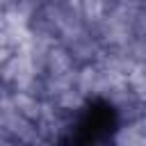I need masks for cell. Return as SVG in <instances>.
Returning a JSON list of instances; mask_svg holds the SVG:
<instances>
[{"label": "cell", "mask_w": 146, "mask_h": 146, "mask_svg": "<svg viewBox=\"0 0 146 146\" xmlns=\"http://www.w3.org/2000/svg\"><path fill=\"white\" fill-rule=\"evenodd\" d=\"M18 0H0V9H9V7H14Z\"/></svg>", "instance_id": "4"}, {"label": "cell", "mask_w": 146, "mask_h": 146, "mask_svg": "<svg viewBox=\"0 0 146 146\" xmlns=\"http://www.w3.org/2000/svg\"><path fill=\"white\" fill-rule=\"evenodd\" d=\"M5 27V9H0V30Z\"/></svg>", "instance_id": "5"}, {"label": "cell", "mask_w": 146, "mask_h": 146, "mask_svg": "<svg viewBox=\"0 0 146 146\" xmlns=\"http://www.w3.org/2000/svg\"><path fill=\"white\" fill-rule=\"evenodd\" d=\"M11 96H14V105H16L18 114H23L25 119H30V121H34V123L41 119L43 100H41L39 96H32V94H27V91H18V89H14Z\"/></svg>", "instance_id": "2"}, {"label": "cell", "mask_w": 146, "mask_h": 146, "mask_svg": "<svg viewBox=\"0 0 146 146\" xmlns=\"http://www.w3.org/2000/svg\"><path fill=\"white\" fill-rule=\"evenodd\" d=\"M78 68L71 50L62 43H55L46 55V73L43 75H66Z\"/></svg>", "instance_id": "1"}, {"label": "cell", "mask_w": 146, "mask_h": 146, "mask_svg": "<svg viewBox=\"0 0 146 146\" xmlns=\"http://www.w3.org/2000/svg\"><path fill=\"white\" fill-rule=\"evenodd\" d=\"M84 103H87V98H84L75 87H73V89H66L64 94H59V96L55 98V105H57L64 114H73V112L82 110Z\"/></svg>", "instance_id": "3"}, {"label": "cell", "mask_w": 146, "mask_h": 146, "mask_svg": "<svg viewBox=\"0 0 146 146\" xmlns=\"http://www.w3.org/2000/svg\"><path fill=\"white\" fill-rule=\"evenodd\" d=\"M141 146H146V137H144V144H141Z\"/></svg>", "instance_id": "6"}]
</instances>
